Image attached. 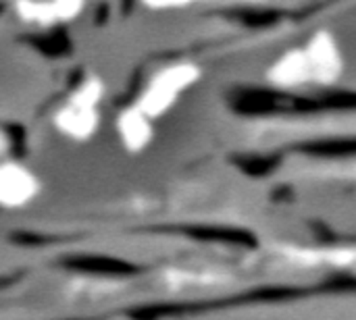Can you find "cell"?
<instances>
[{
  "label": "cell",
  "instance_id": "1",
  "mask_svg": "<svg viewBox=\"0 0 356 320\" xmlns=\"http://www.w3.org/2000/svg\"><path fill=\"white\" fill-rule=\"evenodd\" d=\"M106 92V81L100 75H86L54 110L52 127L75 144L94 140L102 125V102Z\"/></svg>",
  "mask_w": 356,
  "mask_h": 320
},
{
  "label": "cell",
  "instance_id": "2",
  "mask_svg": "<svg viewBox=\"0 0 356 320\" xmlns=\"http://www.w3.org/2000/svg\"><path fill=\"white\" fill-rule=\"evenodd\" d=\"M202 79V67L194 60H177L161 67L140 90L134 104L152 121L163 119L175 108L181 94L190 92Z\"/></svg>",
  "mask_w": 356,
  "mask_h": 320
},
{
  "label": "cell",
  "instance_id": "3",
  "mask_svg": "<svg viewBox=\"0 0 356 320\" xmlns=\"http://www.w3.org/2000/svg\"><path fill=\"white\" fill-rule=\"evenodd\" d=\"M302 48L311 62L313 85L332 87L342 79V75L346 71V60H344L342 46L334 31H330L325 27L315 29L309 35V40L302 44Z\"/></svg>",
  "mask_w": 356,
  "mask_h": 320
},
{
  "label": "cell",
  "instance_id": "4",
  "mask_svg": "<svg viewBox=\"0 0 356 320\" xmlns=\"http://www.w3.org/2000/svg\"><path fill=\"white\" fill-rule=\"evenodd\" d=\"M273 254L300 269H350L356 267V246H298L277 244Z\"/></svg>",
  "mask_w": 356,
  "mask_h": 320
},
{
  "label": "cell",
  "instance_id": "5",
  "mask_svg": "<svg viewBox=\"0 0 356 320\" xmlns=\"http://www.w3.org/2000/svg\"><path fill=\"white\" fill-rule=\"evenodd\" d=\"M42 179L19 160L4 158L0 165V204L4 210H21L38 200Z\"/></svg>",
  "mask_w": 356,
  "mask_h": 320
},
{
  "label": "cell",
  "instance_id": "6",
  "mask_svg": "<svg viewBox=\"0 0 356 320\" xmlns=\"http://www.w3.org/2000/svg\"><path fill=\"white\" fill-rule=\"evenodd\" d=\"M15 17L33 29H52L56 25H67L79 19L86 10L81 0H54V2H31L19 0L10 4Z\"/></svg>",
  "mask_w": 356,
  "mask_h": 320
},
{
  "label": "cell",
  "instance_id": "7",
  "mask_svg": "<svg viewBox=\"0 0 356 320\" xmlns=\"http://www.w3.org/2000/svg\"><path fill=\"white\" fill-rule=\"evenodd\" d=\"M267 85L282 90V92H294L302 90L307 85H313V71L309 56L302 46H294L284 50L265 71Z\"/></svg>",
  "mask_w": 356,
  "mask_h": 320
},
{
  "label": "cell",
  "instance_id": "8",
  "mask_svg": "<svg viewBox=\"0 0 356 320\" xmlns=\"http://www.w3.org/2000/svg\"><path fill=\"white\" fill-rule=\"evenodd\" d=\"M154 123L156 121H152L146 112H142L134 102L123 106L115 117V133L119 137L121 148L129 156L144 154L156 137Z\"/></svg>",
  "mask_w": 356,
  "mask_h": 320
},
{
  "label": "cell",
  "instance_id": "9",
  "mask_svg": "<svg viewBox=\"0 0 356 320\" xmlns=\"http://www.w3.org/2000/svg\"><path fill=\"white\" fill-rule=\"evenodd\" d=\"M165 281L171 289H200V287L221 285L223 277L213 273H198V271H171L165 275Z\"/></svg>",
  "mask_w": 356,
  "mask_h": 320
},
{
  "label": "cell",
  "instance_id": "10",
  "mask_svg": "<svg viewBox=\"0 0 356 320\" xmlns=\"http://www.w3.org/2000/svg\"><path fill=\"white\" fill-rule=\"evenodd\" d=\"M150 10H175V8H188L190 2H144Z\"/></svg>",
  "mask_w": 356,
  "mask_h": 320
}]
</instances>
